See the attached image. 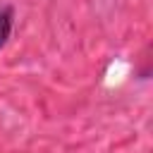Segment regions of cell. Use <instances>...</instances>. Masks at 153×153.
<instances>
[{"label":"cell","instance_id":"cell-1","mask_svg":"<svg viewBox=\"0 0 153 153\" xmlns=\"http://www.w3.org/2000/svg\"><path fill=\"white\" fill-rule=\"evenodd\" d=\"M14 7L12 5H2L0 7V50L7 45V41L12 38V31H14Z\"/></svg>","mask_w":153,"mask_h":153}]
</instances>
